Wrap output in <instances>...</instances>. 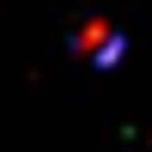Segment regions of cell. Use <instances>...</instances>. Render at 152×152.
Here are the masks:
<instances>
[{"mask_svg":"<svg viewBox=\"0 0 152 152\" xmlns=\"http://www.w3.org/2000/svg\"><path fill=\"white\" fill-rule=\"evenodd\" d=\"M79 49H97V61H116V55H122V43H116L110 24H91V31L79 37Z\"/></svg>","mask_w":152,"mask_h":152,"instance_id":"cell-1","label":"cell"}]
</instances>
